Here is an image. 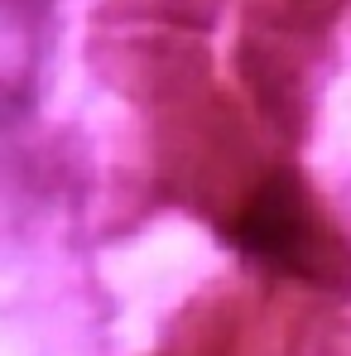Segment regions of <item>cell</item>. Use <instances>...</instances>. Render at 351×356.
<instances>
[{
    "label": "cell",
    "instance_id": "1",
    "mask_svg": "<svg viewBox=\"0 0 351 356\" xmlns=\"http://www.w3.org/2000/svg\"><path fill=\"white\" fill-rule=\"evenodd\" d=\"M125 19H149L159 29H197L217 15L222 0H111Z\"/></svg>",
    "mask_w": 351,
    "mask_h": 356
}]
</instances>
